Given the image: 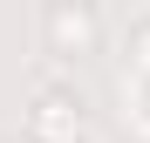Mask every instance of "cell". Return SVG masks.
<instances>
[{"label":"cell","mask_w":150,"mask_h":143,"mask_svg":"<svg viewBox=\"0 0 150 143\" xmlns=\"http://www.w3.org/2000/svg\"><path fill=\"white\" fill-rule=\"evenodd\" d=\"M28 143H89V102L62 82H41L28 102Z\"/></svg>","instance_id":"1"},{"label":"cell","mask_w":150,"mask_h":143,"mask_svg":"<svg viewBox=\"0 0 150 143\" xmlns=\"http://www.w3.org/2000/svg\"><path fill=\"white\" fill-rule=\"evenodd\" d=\"M41 34H48V55H96V41H103V20H96V7H75V0H55V7L41 14Z\"/></svg>","instance_id":"2"},{"label":"cell","mask_w":150,"mask_h":143,"mask_svg":"<svg viewBox=\"0 0 150 143\" xmlns=\"http://www.w3.org/2000/svg\"><path fill=\"white\" fill-rule=\"evenodd\" d=\"M14 143H28V136H14Z\"/></svg>","instance_id":"3"}]
</instances>
